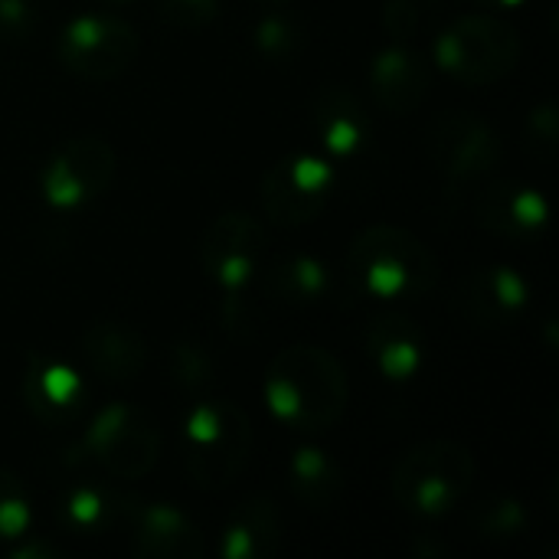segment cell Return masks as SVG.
Wrapping results in <instances>:
<instances>
[{
	"label": "cell",
	"instance_id": "obj_6",
	"mask_svg": "<svg viewBox=\"0 0 559 559\" xmlns=\"http://www.w3.org/2000/svg\"><path fill=\"white\" fill-rule=\"evenodd\" d=\"M138 49L141 39L134 26L118 16H75L56 43L59 62L72 75L88 82L118 79L121 72H128Z\"/></svg>",
	"mask_w": 559,
	"mask_h": 559
},
{
	"label": "cell",
	"instance_id": "obj_7",
	"mask_svg": "<svg viewBox=\"0 0 559 559\" xmlns=\"http://www.w3.org/2000/svg\"><path fill=\"white\" fill-rule=\"evenodd\" d=\"M429 157L449 187L488 177L501 164V138L472 111H445L429 124Z\"/></svg>",
	"mask_w": 559,
	"mask_h": 559
},
{
	"label": "cell",
	"instance_id": "obj_33",
	"mask_svg": "<svg viewBox=\"0 0 559 559\" xmlns=\"http://www.w3.org/2000/svg\"><path fill=\"white\" fill-rule=\"evenodd\" d=\"M478 3H485V7H518L524 0H478Z\"/></svg>",
	"mask_w": 559,
	"mask_h": 559
},
{
	"label": "cell",
	"instance_id": "obj_29",
	"mask_svg": "<svg viewBox=\"0 0 559 559\" xmlns=\"http://www.w3.org/2000/svg\"><path fill=\"white\" fill-rule=\"evenodd\" d=\"M383 26L393 39H409L419 29V10L413 0H390L383 10Z\"/></svg>",
	"mask_w": 559,
	"mask_h": 559
},
{
	"label": "cell",
	"instance_id": "obj_9",
	"mask_svg": "<svg viewBox=\"0 0 559 559\" xmlns=\"http://www.w3.org/2000/svg\"><path fill=\"white\" fill-rule=\"evenodd\" d=\"M334 183V170L311 154L275 164L262 180V210L275 226L311 223L324 206Z\"/></svg>",
	"mask_w": 559,
	"mask_h": 559
},
{
	"label": "cell",
	"instance_id": "obj_23",
	"mask_svg": "<svg viewBox=\"0 0 559 559\" xmlns=\"http://www.w3.org/2000/svg\"><path fill=\"white\" fill-rule=\"evenodd\" d=\"M26 527H29V508H26L23 488L10 472L0 468V537L3 540L20 537Z\"/></svg>",
	"mask_w": 559,
	"mask_h": 559
},
{
	"label": "cell",
	"instance_id": "obj_26",
	"mask_svg": "<svg viewBox=\"0 0 559 559\" xmlns=\"http://www.w3.org/2000/svg\"><path fill=\"white\" fill-rule=\"evenodd\" d=\"M255 43H259V49H262L265 56L282 59V56L295 52V46H298V29H295L288 20H282V16H269V20L259 23Z\"/></svg>",
	"mask_w": 559,
	"mask_h": 559
},
{
	"label": "cell",
	"instance_id": "obj_18",
	"mask_svg": "<svg viewBox=\"0 0 559 559\" xmlns=\"http://www.w3.org/2000/svg\"><path fill=\"white\" fill-rule=\"evenodd\" d=\"M367 347L377 360V367L390 377V380H406L419 370V334L413 328V321L406 318H383L373 321L370 334H367Z\"/></svg>",
	"mask_w": 559,
	"mask_h": 559
},
{
	"label": "cell",
	"instance_id": "obj_3",
	"mask_svg": "<svg viewBox=\"0 0 559 559\" xmlns=\"http://www.w3.org/2000/svg\"><path fill=\"white\" fill-rule=\"evenodd\" d=\"M475 481V455L452 439H432L409 449L393 468L390 491L413 514H449Z\"/></svg>",
	"mask_w": 559,
	"mask_h": 559
},
{
	"label": "cell",
	"instance_id": "obj_12",
	"mask_svg": "<svg viewBox=\"0 0 559 559\" xmlns=\"http://www.w3.org/2000/svg\"><path fill=\"white\" fill-rule=\"evenodd\" d=\"M452 305L468 324H504L527 305V282L514 269H478L459 282Z\"/></svg>",
	"mask_w": 559,
	"mask_h": 559
},
{
	"label": "cell",
	"instance_id": "obj_8",
	"mask_svg": "<svg viewBox=\"0 0 559 559\" xmlns=\"http://www.w3.org/2000/svg\"><path fill=\"white\" fill-rule=\"evenodd\" d=\"M85 452L118 478H144L157 465L160 436L144 413L128 403H111L92 419Z\"/></svg>",
	"mask_w": 559,
	"mask_h": 559
},
{
	"label": "cell",
	"instance_id": "obj_15",
	"mask_svg": "<svg viewBox=\"0 0 559 559\" xmlns=\"http://www.w3.org/2000/svg\"><path fill=\"white\" fill-rule=\"evenodd\" d=\"M131 554L157 559H200L206 554L203 534L170 504H154L138 514Z\"/></svg>",
	"mask_w": 559,
	"mask_h": 559
},
{
	"label": "cell",
	"instance_id": "obj_27",
	"mask_svg": "<svg viewBox=\"0 0 559 559\" xmlns=\"http://www.w3.org/2000/svg\"><path fill=\"white\" fill-rule=\"evenodd\" d=\"M36 26L29 0H0V39H26Z\"/></svg>",
	"mask_w": 559,
	"mask_h": 559
},
{
	"label": "cell",
	"instance_id": "obj_32",
	"mask_svg": "<svg viewBox=\"0 0 559 559\" xmlns=\"http://www.w3.org/2000/svg\"><path fill=\"white\" fill-rule=\"evenodd\" d=\"M10 557H56V550H49V547H23V550H13Z\"/></svg>",
	"mask_w": 559,
	"mask_h": 559
},
{
	"label": "cell",
	"instance_id": "obj_31",
	"mask_svg": "<svg viewBox=\"0 0 559 559\" xmlns=\"http://www.w3.org/2000/svg\"><path fill=\"white\" fill-rule=\"evenodd\" d=\"M531 134H534V144L544 147V154L554 151V144H557V108L554 105L531 111Z\"/></svg>",
	"mask_w": 559,
	"mask_h": 559
},
{
	"label": "cell",
	"instance_id": "obj_17",
	"mask_svg": "<svg viewBox=\"0 0 559 559\" xmlns=\"http://www.w3.org/2000/svg\"><path fill=\"white\" fill-rule=\"evenodd\" d=\"M547 200L531 190V187H491L481 203V223L501 236H518V233H537L547 226Z\"/></svg>",
	"mask_w": 559,
	"mask_h": 559
},
{
	"label": "cell",
	"instance_id": "obj_20",
	"mask_svg": "<svg viewBox=\"0 0 559 559\" xmlns=\"http://www.w3.org/2000/svg\"><path fill=\"white\" fill-rule=\"evenodd\" d=\"M26 403L43 419H62L72 416L82 403V380L59 364H39L26 377Z\"/></svg>",
	"mask_w": 559,
	"mask_h": 559
},
{
	"label": "cell",
	"instance_id": "obj_1",
	"mask_svg": "<svg viewBox=\"0 0 559 559\" xmlns=\"http://www.w3.org/2000/svg\"><path fill=\"white\" fill-rule=\"evenodd\" d=\"M350 400L347 373L318 344L285 347L265 370V403L292 429L324 432L337 426Z\"/></svg>",
	"mask_w": 559,
	"mask_h": 559
},
{
	"label": "cell",
	"instance_id": "obj_22",
	"mask_svg": "<svg viewBox=\"0 0 559 559\" xmlns=\"http://www.w3.org/2000/svg\"><path fill=\"white\" fill-rule=\"evenodd\" d=\"M275 288L292 301H314L328 292V269L311 255H295L275 269Z\"/></svg>",
	"mask_w": 559,
	"mask_h": 559
},
{
	"label": "cell",
	"instance_id": "obj_14",
	"mask_svg": "<svg viewBox=\"0 0 559 559\" xmlns=\"http://www.w3.org/2000/svg\"><path fill=\"white\" fill-rule=\"evenodd\" d=\"M370 85L383 111L413 115L429 95V66L406 46H390L373 59Z\"/></svg>",
	"mask_w": 559,
	"mask_h": 559
},
{
	"label": "cell",
	"instance_id": "obj_11",
	"mask_svg": "<svg viewBox=\"0 0 559 559\" xmlns=\"http://www.w3.org/2000/svg\"><path fill=\"white\" fill-rule=\"evenodd\" d=\"M265 246V233L262 223L249 213H223L210 223L206 236H203V265L206 272L233 295L239 292L252 269H255V255Z\"/></svg>",
	"mask_w": 559,
	"mask_h": 559
},
{
	"label": "cell",
	"instance_id": "obj_21",
	"mask_svg": "<svg viewBox=\"0 0 559 559\" xmlns=\"http://www.w3.org/2000/svg\"><path fill=\"white\" fill-rule=\"evenodd\" d=\"M292 488L311 511H328L344 491V475L324 452L298 449L292 459Z\"/></svg>",
	"mask_w": 559,
	"mask_h": 559
},
{
	"label": "cell",
	"instance_id": "obj_5",
	"mask_svg": "<svg viewBox=\"0 0 559 559\" xmlns=\"http://www.w3.org/2000/svg\"><path fill=\"white\" fill-rule=\"evenodd\" d=\"M518 59V29L491 13H468L455 20L436 43V62L465 85H495L514 72Z\"/></svg>",
	"mask_w": 559,
	"mask_h": 559
},
{
	"label": "cell",
	"instance_id": "obj_25",
	"mask_svg": "<svg viewBox=\"0 0 559 559\" xmlns=\"http://www.w3.org/2000/svg\"><path fill=\"white\" fill-rule=\"evenodd\" d=\"M524 524H527V518H524V508L518 504V501H511V498H501V501H495L481 518H478V527H481V534L485 537H491V540H501V537H518L521 531H524Z\"/></svg>",
	"mask_w": 559,
	"mask_h": 559
},
{
	"label": "cell",
	"instance_id": "obj_10",
	"mask_svg": "<svg viewBox=\"0 0 559 559\" xmlns=\"http://www.w3.org/2000/svg\"><path fill=\"white\" fill-rule=\"evenodd\" d=\"M115 180V151L108 141L85 134L72 138L46 167L43 193L52 206H75L95 200Z\"/></svg>",
	"mask_w": 559,
	"mask_h": 559
},
{
	"label": "cell",
	"instance_id": "obj_30",
	"mask_svg": "<svg viewBox=\"0 0 559 559\" xmlns=\"http://www.w3.org/2000/svg\"><path fill=\"white\" fill-rule=\"evenodd\" d=\"M102 511H105L102 498H98L95 491H88V488L75 491V495L69 498V504H66V514H69V521H72V524H79V527H88V524H95V521L102 518Z\"/></svg>",
	"mask_w": 559,
	"mask_h": 559
},
{
	"label": "cell",
	"instance_id": "obj_28",
	"mask_svg": "<svg viewBox=\"0 0 559 559\" xmlns=\"http://www.w3.org/2000/svg\"><path fill=\"white\" fill-rule=\"evenodd\" d=\"M174 370H177V380L183 386H203L210 383V357L197 347V344H180L177 354H174Z\"/></svg>",
	"mask_w": 559,
	"mask_h": 559
},
{
	"label": "cell",
	"instance_id": "obj_24",
	"mask_svg": "<svg viewBox=\"0 0 559 559\" xmlns=\"http://www.w3.org/2000/svg\"><path fill=\"white\" fill-rule=\"evenodd\" d=\"M157 7L177 29H203L219 16V0H160Z\"/></svg>",
	"mask_w": 559,
	"mask_h": 559
},
{
	"label": "cell",
	"instance_id": "obj_19",
	"mask_svg": "<svg viewBox=\"0 0 559 559\" xmlns=\"http://www.w3.org/2000/svg\"><path fill=\"white\" fill-rule=\"evenodd\" d=\"M318 128L331 154H350L367 134V118L360 102L344 88H328L318 102Z\"/></svg>",
	"mask_w": 559,
	"mask_h": 559
},
{
	"label": "cell",
	"instance_id": "obj_16",
	"mask_svg": "<svg viewBox=\"0 0 559 559\" xmlns=\"http://www.w3.org/2000/svg\"><path fill=\"white\" fill-rule=\"evenodd\" d=\"M282 544V518L275 501L269 498H249L236 521L229 524L223 537V557L226 559H265L278 554Z\"/></svg>",
	"mask_w": 559,
	"mask_h": 559
},
{
	"label": "cell",
	"instance_id": "obj_4",
	"mask_svg": "<svg viewBox=\"0 0 559 559\" xmlns=\"http://www.w3.org/2000/svg\"><path fill=\"white\" fill-rule=\"evenodd\" d=\"M190 439V475L203 491L229 488L252 452V423L249 416L229 403H200L187 419Z\"/></svg>",
	"mask_w": 559,
	"mask_h": 559
},
{
	"label": "cell",
	"instance_id": "obj_13",
	"mask_svg": "<svg viewBox=\"0 0 559 559\" xmlns=\"http://www.w3.org/2000/svg\"><path fill=\"white\" fill-rule=\"evenodd\" d=\"M82 357L98 377L111 383H131L147 367V344L121 321H95L82 337Z\"/></svg>",
	"mask_w": 559,
	"mask_h": 559
},
{
	"label": "cell",
	"instance_id": "obj_2",
	"mask_svg": "<svg viewBox=\"0 0 559 559\" xmlns=\"http://www.w3.org/2000/svg\"><path fill=\"white\" fill-rule=\"evenodd\" d=\"M354 278L373 298H419L439 278L436 255L403 226L377 223L364 229L347 252Z\"/></svg>",
	"mask_w": 559,
	"mask_h": 559
}]
</instances>
